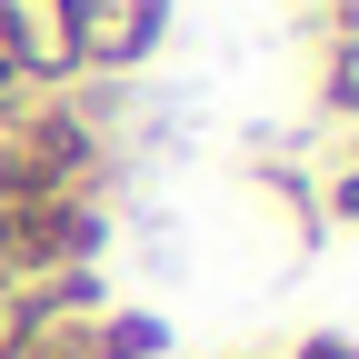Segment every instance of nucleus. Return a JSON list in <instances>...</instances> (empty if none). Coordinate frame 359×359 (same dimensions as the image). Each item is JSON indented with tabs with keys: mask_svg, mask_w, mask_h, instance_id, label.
<instances>
[{
	"mask_svg": "<svg viewBox=\"0 0 359 359\" xmlns=\"http://www.w3.org/2000/svg\"><path fill=\"white\" fill-rule=\"evenodd\" d=\"M330 219H359V160L330 170Z\"/></svg>",
	"mask_w": 359,
	"mask_h": 359,
	"instance_id": "0eeeda50",
	"label": "nucleus"
},
{
	"mask_svg": "<svg viewBox=\"0 0 359 359\" xmlns=\"http://www.w3.org/2000/svg\"><path fill=\"white\" fill-rule=\"evenodd\" d=\"M110 240L100 200H0V299L30 280H60V269H90Z\"/></svg>",
	"mask_w": 359,
	"mask_h": 359,
	"instance_id": "f03ea898",
	"label": "nucleus"
},
{
	"mask_svg": "<svg viewBox=\"0 0 359 359\" xmlns=\"http://www.w3.org/2000/svg\"><path fill=\"white\" fill-rule=\"evenodd\" d=\"M320 100L339 120H359V40H330V70H320Z\"/></svg>",
	"mask_w": 359,
	"mask_h": 359,
	"instance_id": "423d86ee",
	"label": "nucleus"
},
{
	"mask_svg": "<svg viewBox=\"0 0 359 359\" xmlns=\"http://www.w3.org/2000/svg\"><path fill=\"white\" fill-rule=\"evenodd\" d=\"M330 11H339V40H359V0H330Z\"/></svg>",
	"mask_w": 359,
	"mask_h": 359,
	"instance_id": "1a4fd4ad",
	"label": "nucleus"
},
{
	"mask_svg": "<svg viewBox=\"0 0 359 359\" xmlns=\"http://www.w3.org/2000/svg\"><path fill=\"white\" fill-rule=\"evenodd\" d=\"M0 60H11L20 90H70L80 80L70 0H0Z\"/></svg>",
	"mask_w": 359,
	"mask_h": 359,
	"instance_id": "20e7f679",
	"label": "nucleus"
},
{
	"mask_svg": "<svg viewBox=\"0 0 359 359\" xmlns=\"http://www.w3.org/2000/svg\"><path fill=\"white\" fill-rule=\"evenodd\" d=\"M100 180V130L60 100L0 110V200H90Z\"/></svg>",
	"mask_w": 359,
	"mask_h": 359,
	"instance_id": "f257e3e1",
	"label": "nucleus"
},
{
	"mask_svg": "<svg viewBox=\"0 0 359 359\" xmlns=\"http://www.w3.org/2000/svg\"><path fill=\"white\" fill-rule=\"evenodd\" d=\"M160 320L150 309H100V359H160Z\"/></svg>",
	"mask_w": 359,
	"mask_h": 359,
	"instance_id": "39448f33",
	"label": "nucleus"
},
{
	"mask_svg": "<svg viewBox=\"0 0 359 359\" xmlns=\"http://www.w3.org/2000/svg\"><path fill=\"white\" fill-rule=\"evenodd\" d=\"M70 40H80V70H140L160 60V40H170V0H70Z\"/></svg>",
	"mask_w": 359,
	"mask_h": 359,
	"instance_id": "7ed1b4c3",
	"label": "nucleus"
},
{
	"mask_svg": "<svg viewBox=\"0 0 359 359\" xmlns=\"http://www.w3.org/2000/svg\"><path fill=\"white\" fill-rule=\"evenodd\" d=\"M290 359H359V339H339V330H320V339H299Z\"/></svg>",
	"mask_w": 359,
	"mask_h": 359,
	"instance_id": "6e6552de",
	"label": "nucleus"
}]
</instances>
